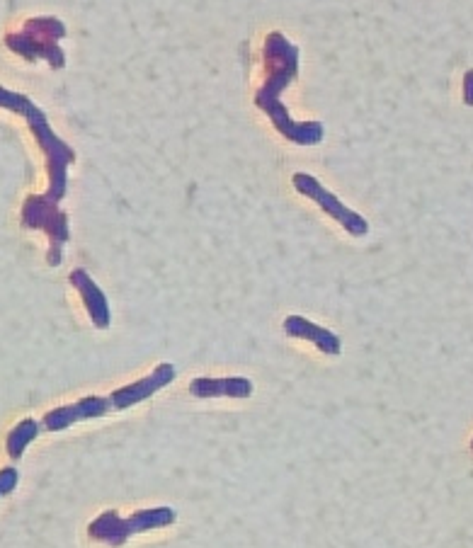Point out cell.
<instances>
[{
    "mask_svg": "<svg viewBox=\"0 0 473 548\" xmlns=\"http://www.w3.org/2000/svg\"><path fill=\"white\" fill-rule=\"evenodd\" d=\"M178 522V512L173 507H146V510L134 512V515L122 519L117 510H105L88 524V536L93 541H102L110 546H124L134 534L151 532V529H163Z\"/></svg>",
    "mask_w": 473,
    "mask_h": 548,
    "instance_id": "3957f363",
    "label": "cell"
},
{
    "mask_svg": "<svg viewBox=\"0 0 473 548\" xmlns=\"http://www.w3.org/2000/svg\"><path fill=\"white\" fill-rule=\"evenodd\" d=\"M294 190L299 194H304V197H309L311 202H316L318 207H321L326 214L330 216V219L338 221L340 226L345 228L350 236L355 238H362L369 233V221L364 219V216H359L357 211H352L347 204L340 202L338 197H335L333 192L326 190V187L321 185L313 175L309 173H294Z\"/></svg>",
    "mask_w": 473,
    "mask_h": 548,
    "instance_id": "8992f818",
    "label": "cell"
},
{
    "mask_svg": "<svg viewBox=\"0 0 473 548\" xmlns=\"http://www.w3.org/2000/svg\"><path fill=\"white\" fill-rule=\"evenodd\" d=\"M284 333L289 338H299V340H309L323 355L338 357L343 352V340L333 333V330L323 328V325L311 323L309 318L304 316H287L284 318Z\"/></svg>",
    "mask_w": 473,
    "mask_h": 548,
    "instance_id": "8fae6325",
    "label": "cell"
},
{
    "mask_svg": "<svg viewBox=\"0 0 473 548\" xmlns=\"http://www.w3.org/2000/svg\"><path fill=\"white\" fill-rule=\"evenodd\" d=\"M471 449H473V439H471Z\"/></svg>",
    "mask_w": 473,
    "mask_h": 548,
    "instance_id": "9a60e30c",
    "label": "cell"
},
{
    "mask_svg": "<svg viewBox=\"0 0 473 548\" xmlns=\"http://www.w3.org/2000/svg\"><path fill=\"white\" fill-rule=\"evenodd\" d=\"M0 107L27 119L34 141H37L39 148L44 151V158H47V170H49L47 197L51 199V202H61L68 190V165L76 161V151H73L66 141H61L59 136L51 131L47 114L39 110V107L34 105L27 95L15 93V90H8L0 85Z\"/></svg>",
    "mask_w": 473,
    "mask_h": 548,
    "instance_id": "7a4b0ae2",
    "label": "cell"
},
{
    "mask_svg": "<svg viewBox=\"0 0 473 548\" xmlns=\"http://www.w3.org/2000/svg\"><path fill=\"white\" fill-rule=\"evenodd\" d=\"M17 483H20V473H17V468L8 466V468H0V498H5V495H10L17 488Z\"/></svg>",
    "mask_w": 473,
    "mask_h": 548,
    "instance_id": "4fadbf2b",
    "label": "cell"
},
{
    "mask_svg": "<svg viewBox=\"0 0 473 548\" xmlns=\"http://www.w3.org/2000/svg\"><path fill=\"white\" fill-rule=\"evenodd\" d=\"M255 386L248 376H195L190 393L195 398H250Z\"/></svg>",
    "mask_w": 473,
    "mask_h": 548,
    "instance_id": "30bf717a",
    "label": "cell"
},
{
    "mask_svg": "<svg viewBox=\"0 0 473 548\" xmlns=\"http://www.w3.org/2000/svg\"><path fill=\"white\" fill-rule=\"evenodd\" d=\"M66 37V25L56 17H32L25 22L22 32H10L5 47L13 49L22 59H47L54 71L66 66V54L59 47V39Z\"/></svg>",
    "mask_w": 473,
    "mask_h": 548,
    "instance_id": "277c9868",
    "label": "cell"
},
{
    "mask_svg": "<svg viewBox=\"0 0 473 548\" xmlns=\"http://www.w3.org/2000/svg\"><path fill=\"white\" fill-rule=\"evenodd\" d=\"M68 282H71L73 289L81 294L85 311H88L90 321H93L95 328H100V330L110 328V323H112L110 301H107L105 291H102L98 284H95V279L90 277V274L85 272L83 267H78V270L71 272Z\"/></svg>",
    "mask_w": 473,
    "mask_h": 548,
    "instance_id": "9c48e42d",
    "label": "cell"
},
{
    "mask_svg": "<svg viewBox=\"0 0 473 548\" xmlns=\"http://www.w3.org/2000/svg\"><path fill=\"white\" fill-rule=\"evenodd\" d=\"M112 410H117L115 396H112V393L110 396H85L78 403L61 405V408L49 410V413L44 415L42 427L47 432H61L68 430L71 425H76V422L105 418Z\"/></svg>",
    "mask_w": 473,
    "mask_h": 548,
    "instance_id": "52a82bcc",
    "label": "cell"
},
{
    "mask_svg": "<svg viewBox=\"0 0 473 548\" xmlns=\"http://www.w3.org/2000/svg\"><path fill=\"white\" fill-rule=\"evenodd\" d=\"M42 430H44V427L32 418L17 422L13 430L8 432V442H5V449H8L10 459H15V461L20 459V456L25 454V449L30 447L34 439L39 437V432H42Z\"/></svg>",
    "mask_w": 473,
    "mask_h": 548,
    "instance_id": "7c38bea8",
    "label": "cell"
},
{
    "mask_svg": "<svg viewBox=\"0 0 473 548\" xmlns=\"http://www.w3.org/2000/svg\"><path fill=\"white\" fill-rule=\"evenodd\" d=\"M175 376H178V369H175V364L163 362V364H158V367L153 369L151 374L144 376V379H139V381H134V384H127V386L117 388V391H112V396H115L117 413H119V410L134 408V405L144 403L151 396H156L161 388L173 384Z\"/></svg>",
    "mask_w": 473,
    "mask_h": 548,
    "instance_id": "ba28073f",
    "label": "cell"
},
{
    "mask_svg": "<svg viewBox=\"0 0 473 548\" xmlns=\"http://www.w3.org/2000/svg\"><path fill=\"white\" fill-rule=\"evenodd\" d=\"M464 102L473 107V71L466 73L464 78Z\"/></svg>",
    "mask_w": 473,
    "mask_h": 548,
    "instance_id": "5bb4252c",
    "label": "cell"
},
{
    "mask_svg": "<svg viewBox=\"0 0 473 548\" xmlns=\"http://www.w3.org/2000/svg\"><path fill=\"white\" fill-rule=\"evenodd\" d=\"M22 226L25 228H42L49 236V265H61V250L71 238L68 231V216L59 209V202H51L47 194H30L22 204Z\"/></svg>",
    "mask_w": 473,
    "mask_h": 548,
    "instance_id": "5b68a950",
    "label": "cell"
},
{
    "mask_svg": "<svg viewBox=\"0 0 473 548\" xmlns=\"http://www.w3.org/2000/svg\"><path fill=\"white\" fill-rule=\"evenodd\" d=\"M265 68L267 81L255 95V105L270 117L279 134L292 144H321L326 127L321 122H294L292 114L282 105V93L299 73V47L289 42L282 32H270L265 39Z\"/></svg>",
    "mask_w": 473,
    "mask_h": 548,
    "instance_id": "6da1fadb",
    "label": "cell"
}]
</instances>
